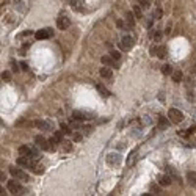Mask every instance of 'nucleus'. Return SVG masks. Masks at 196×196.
<instances>
[{"instance_id": "7ed1b4c3", "label": "nucleus", "mask_w": 196, "mask_h": 196, "mask_svg": "<svg viewBox=\"0 0 196 196\" xmlns=\"http://www.w3.org/2000/svg\"><path fill=\"white\" fill-rule=\"evenodd\" d=\"M10 174L17 181H29V174L24 173L21 168H16V166H11L10 168Z\"/></svg>"}, {"instance_id": "a878e982", "label": "nucleus", "mask_w": 196, "mask_h": 196, "mask_svg": "<svg viewBox=\"0 0 196 196\" xmlns=\"http://www.w3.org/2000/svg\"><path fill=\"white\" fill-rule=\"evenodd\" d=\"M10 79H11V74L8 72V71L2 72V80H5V82H10Z\"/></svg>"}, {"instance_id": "cd10ccee", "label": "nucleus", "mask_w": 196, "mask_h": 196, "mask_svg": "<svg viewBox=\"0 0 196 196\" xmlns=\"http://www.w3.org/2000/svg\"><path fill=\"white\" fill-rule=\"evenodd\" d=\"M61 130H63V133H71V129L66 124H61Z\"/></svg>"}, {"instance_id": "f257e3e1", "label": "nucleus", "mask_w": 196, "mask_h": 196, "mask_svg": "<svg viewBox=\"0 0 196 196\" xmlns=\"http://www.w3.org/2000/svg\"><path fill=\"white\" fill-rule=\"evenodd\" d=\"M8 190L14 194H25V191H27L24 187L17 182V179L16 181H8Z\"/></svg>"}, {"instance_id": "0eeeda50", "label": "nucleus", "mask_w": 196, "mask_h": 196, "mask_svg": "<svg viewBox=\"0 0 196 196\" xmlns=\"http://www.w3.org/2000/svg\"><path fill=\"white\" fill-rule=\"evenodd\" d=\"M52 35H53V30L52 29H42V30H38V32L35 33L36 39H47V38H50Z\"/></svg>"}, {"instance_id": "72a5a7b5", "label": "nucleus", "mask_w": 196, "mask_h": 196, "mask_svg": "<svg viewBox=\"0 0 196 196\" xmlns=\"http://www.w3.org/2000/svg\"><path fill=\"white\" fill-rule=\"evenodd\" d=\"M21 66H22L24 71H29V64H27V63H21Z\"/></svg>"}, {"instance_id": "9d476101", "label": "nucleus", "mask_w": 196, "mask_h": 196, "mask_svg": "<svg viewBox=\"0 0 196 196\" xmlns=\"http://www.w3.org/2000/svg\"><path fill=\"white\" fill-rule=\"evenodd\" d=\"M35 141H36V146L41 147V149H44V151L50 149V144H47V140H46L44 137H41V135L36 137V138H35Z\"/></svg>"}, {"instance_id": "6ab92c4d", "label": "nucleus", "mask_w": 196, "mask_h": 196, "mask_svg": "<svg viewBox=\"0 0 196 196\" xmlns=\"http://www.w3.org/2000/svg\"><path fill=\"white\" fill-rule=\"evenodd\" d=\"M72 119H74V121H83V119H88V118H85V115H83L82 111H74Z\"/></svg>"}, {"instance_id": "f03ea898", "label": "nucleus", "mask_w": 196, "mask_h": 196, "mask_svg": "<svg viewBox=\"0 0 196 196\" xmlns=\"http://www.w3.org/2000/svg\"><path fill=\"white\" fill-rule=\"evenodd\" d=\"M168 118L171 119V123L174 124H179L184 121V113L181 110H177V108H171L170 111H168Z\"/></svg>"}, {"instance_id": "c9c22d12", "label": "nucleus", "mask_w": 196, "mask_h": 196, "mask_svg": "<svg viewBox=\"0 0 196 196\" xmlns=\"http://www.w3.org/2000/svg\"><path fill=\"white\" fill-rule=\"evenodd\" d=\"M13 71H16V72L19 71V68H17V64H14V63H13Z\"/></svg>"}, {"instance_id": "f8f14e48", "label": "nucleus", "mask_w": 196, "mask_h": 196, "mask_svg": "<svg viewBox=\"0 0 196 196\" xmlns=\"http://www.w3.org/2000/svg\"><path fill=\"white\" fill-rule=\"evenodd\" d=\"M171 174H162V176H158V184H160L162 187H168V185H171Z\"/></svg>"}, {"instance_id": "39448f33", "label": "nucleus", "mask_w": 196, "mask_h": 196, "mask_svg": "<svg viewBox=\"0 0 196 196\" xmlns=\"http://www.w3.org/2000/svg\"><path fill=\"white\" fill-rule=\"evenodd\" d=\"M133 38H132V36H124V38L123 39H121V42H119V46H121V49H124V50H130V49H132L133 47Z\"/></svg>"}, {"instance_id": "4468645a", "label": "nucleus", "mask_w": 196, "mask_h": 196, "mask_svg": "<svg viewBox=\"0 0 196 196\" xmlns=\"http://www.w3.org/2000/svg\"><path fill=\"white\" fill-rule=\"evenodd\" d=\"M187 179H188V184L191 187H196V173L194 171H188V173H187Z\"/></svg>"}, {"instance_id": "7c9ffc66", "label": "nucleus", "mask_w": 196, "mask_h": 196, "mask_svg": "<svg viewBox=\"0 0 196 196\" xmlns=\"http://www.w3.org/2000/svg\"><path fill=\"white\" fill-rule=\"evenodd\" d=\"M160 127H168V121H165V118H160Z\"/></svg>"}, {"instance_id": "aec40b11", "label": "nucleus", "mask_w": 196, "mask_h": 196, "mask_svg": "<svg viewBox=\"0 0 196 196\" xmlns=\"http://www.w3.org/2000/svg\"><path fill=\"white\" fill-rule=\"evenodd\" d=\"M157 57H158V58H165V57H166V49L163 47V46H160V47H158V50H157Z\"/></svg>"}, {"instance_id": "5701e85b", "label": "nucleus", "mask_w": 196, "mask_h": 196, "mask_svg": "<svg viewBox=\"0 0 196 196\" xmlns=\"http://www.w3.org/2000/svg\"><path fill=\"white\" fill-rule=\"evenodd\" d=\"M127 24H129L130 27L135 25V19H133V14H132V13H127Z\"/></svg>"}, {"instance_id": "dca6fc26", "label": "nucleus", "mask_w": 196, "mask_h": 196, "mask_svg": "<svg viewBox=\"0 0 196 196\" xmlns=\"http://www.w3.org/2000/svg\"><path fill=\"white\" fill-rule=\"evenodd\" d=\"M171 77H173V80H174V82H177V83L182 82V71H179V69H177V71H173Z\"/></svg>"}, {"instance_id": "1a4fd4ad", "label": "nucleus", "mask_w": 196, "mask_h": 196, "mask_svg": "<svg viewBox=\"0 0 196 196\" xmlns=\"http://www.w3.org/2000/svg\"><path fill=\"white\" fill-rule=\"evenodd\" d=\"M57 27H58L60 30H66V29H69V27H71L69 17H66V16H60L58 21H57Z\"/></svg>"}, {"instance_id": "e433bc0d", "label": "nucleus", "mask_w": 196, "mask_h": 196, "mask_svg": "<svg viewBox=\"0 0 196 196\" xmlns=\"http://www.w3.org/2000/svg\"><path fill=\"white\" fill-rule=\"evenodd\" d=\"M191 72H193V74L196 72V64H194V66H193V69H191Z\"/></svg>"}, {"instance_id": "412c9836", "label": "nucleus", "mask_w": 196, "mask_h": 196, "mask_svg": "<svg viewBox=\"0 0 196 196\" xmlns=\"http://www.w3.org/2000/svg\"><path fill=\"white\" fill-rule=\"evenodd\" d=\"M72 8L74 10H79V8H82V5H83V0H72Z\"/></svg>"}, {"instance_id": "ddd939ff", "label": "nucleus", "mask_w": 196, "mask_h": 196, "mask_svg": "<svg viewBox=\"0 0 196 196\" xmlns=\"http://www.w3.org/2000/svg\"><path fill=\"white\" fill-rule=\"evenodd\" d=\"M111 76H113V72H111L110 66H104L100 69V77H104V79H111Z\"/></svg>"}, {"instance_id": "2eb2a0df", "label": "nucleus", "mask_w": 196, "mask_h": 196, "mask_svg": "<svg viewBox=\"0 0 196 196\" xmlns=\"http://www.w3.org/2000/svg\"><path fill=\"white\" fill-rule=\"evenodd\" d=\"M113 57H108V55H104V57L100 58V61H102V64L104 66H113Z\"/></svg>"}, {"instance_id": "b1692460", "label": "nucleus", "mask_w": 196, "mask_h": 196, "mask_svg": "<svg viewBox=\"0 0 196 196\" xmlns=\"http://www.w3.org/2000/svg\"><path fill=\"white\" fill-rule=\"evenodd\" d=\"M133 13H135V16L138 17V19H141V17H143V13H141V8H140V6L133 8Z\"/></svg>"}, {"instance_id": "2f4dec72", "label": "nucleus", "mask_w": 196, "mask_h": 196, "mask_svg": "<svg viewBox=\"0 0 196 196\" xmlns=\"http://www.w3.org/2000/svg\"><path fill=\"white\" fill-rule=\"evenodd\" d=\"M157 50H158V47H155V46H152V47H151V50H149V52H151V55H157Z\"/></svg>"}, {"instance_id": "c85d7f7f", "label": "nucleus", "mask_w": 196, "mask_h": 196, "mask_svg": "<svg viewBox=\"0 0 196 196\" xmlns=\"http://www.w3.org/2000/svg\"><path fill=\"white\" fill-rule=\"evenodd\" d=\"M152 17H155V19H160V17H162V11H160V10H155V13L152 14Z\"/></svg>"}, {"instance_id": "9b49d317", "label": "nucleus", "mask_w": 196, "mask_h": 196, "mask_svg": "<svg viewBox=\"0 0 196 196\" xmlns=\"http://www.w3.org/2000/svg\"><path fill=\"white\" fill-rule=\"evenodd\" d=\"M35 126L41 129V130H52V124L49 123V121H46V119H38L35 123Z\"/></svg>"}, {"instance_id": "6e6552de", "label": "nucleus", "mask_w": 196, "mask_h": 196, "mask_svg": "<svg viewBox=\"0 0 196 196\" xmlns=\"http://www.w3.org/2000/svg\"><path fill=\"white\" fill-rule=\"evenodd\" d=\"M17 165L24 166V168H33V162H32V157H27V155H21L17 158Z\"/></svg>"}, {"instance_id": "393cba45", "label": "nucleus", "mask_w": 196, "mask_h": 196, "mask_svg": "<svg viewBox=\"0 0 196 196\" xmlns=\"http://www.w3.org/2000/svg\"><path fill=\"white\" fill-rule=\"evenodd\" d=\"M32 170L36 173V174H41L44 170H42V165H33V168H32Z\"/></svg>"}, {"instance_id": "423d86ee", "label": "nucleus", "mask_w": 196, "mask_h": 196, "mask_svg": "<svg viewBox=\"0 0 196 196\" xmlns=\"http://www.w3.org/2000/svg\"><path fill=\"white\" fill-rule=\"evenodd\" d=\"M107 163H108L110 166H118V165L121 163V155H119L118 152L108 154V155H107Z\"/></svg>"}, {"instance_id": "20e7f679", "label": "nucleus", "mask_w": 196, "mask_h": 196, "mask_svg": "<svg viewBox=\"0 0 196 196\" xmlns=\"http://www.w3.org/2000/svg\"><path fill=\"white\" fill-rule=\"evenodd\" d=\"M19 154L21 155H27V157H32V158H38V152L35 151V149L29 147V146H21L19 147Z\"/></svg>"}, {"instance_id": "473e14b6", "label": "nucleus", "mask_w": 196, "mask_h": 196, "mask_svg": "<svg viewBox=\"0 0 196 196\" xmlns=\"http://www.w3.org/2000/svg\"><path fill=\"white\" fill-rule=\"evenodd\" d=\"M152 191H155V193H160V187H157V185H152Z\"/></svg>"}, {"instance_id": "f704fd0d", "label": "nucleus", "mask_w": 196, "mask_h": 196, "mask_svg": "<svg viewBox=\"0 0 196 196\" xmlns=\"http://www.w3.org/2000/svg\"><path fill=\"white\" fill-rule=\"evenodd\" d=\"M194 132H196V127H194V126L188 129V133H194Z\"/></svg>"}, {"instance_id": "f3484780", "label": "nucleus", "mask_w": 196, "mask_h": 196, "mask_svg": "<svg viewBox=\"0 0 196 196\" xmlns=\"http://www.w3.org/2000/svg\"><path fill=\"white\" fill-rule=\"evenodd\" d=\"M135 160H137V149L130 152V155H129V158H127V165H129V166H132V165L135 163Z\"/></svg>"}, {"instance_id": "bb28decb", "label": "nucleus", "mask_w": 196, "mask_h": 196, "mask_svg": "<svg viewBox=\"0 0 196 196\" xmlns=\"http://www.w3.org/2000/svg\"><path fill=\"white\" fill-rule=\"evenodd\" d=\"M138 3L141 5L143 8H149V5H151V2H149V0H138Z\"/></svg>"}, {"instance_id": "a211bd4d", "label": "nucleus", "mask_w": 196, "mask_h": 196, "mask_svg": "<svg viewBox=\"0 0 196 196\" xmlns=\"http://www.w3.org/2000/svg\"><path fill=\"white\" fill-rule=\"evenodd\" d=\"M162 72L165 74V76H171V74H173V66H171V64H163Z\"/></svg>"}, {"instance_id": "4be33fe9", "label": "nucleus", "mask_w": 196, "mask_h": 196, "mask_svg": "<svg viewBox=\"0 0 196 196\" xmlns=\"http://www.w3.org/2000/svg\"><path fill=\"white\" fill-rule=\"evenodd\" d=\"M97 90H99V93H100V94L102 96H110V93H108V90L107 88H104V86H102V85H97Z\"/></svg>"}, {"instance_id": "c756f323", "label": "nucleus", "mask_w": 196, "mask_h": 196, "mask_svg": "<svg viewBox=\"0 0 196 196\" xmlns=\"http://www.w3.org/2000/svg\"><path fill=\"white\" fill-rule=\"evenodd\" d=\"M110 55H111V57H113L115 60H119V57H121V53H119V52H115V50H113V52H111Z\"/></svg>"}]
</instances>
